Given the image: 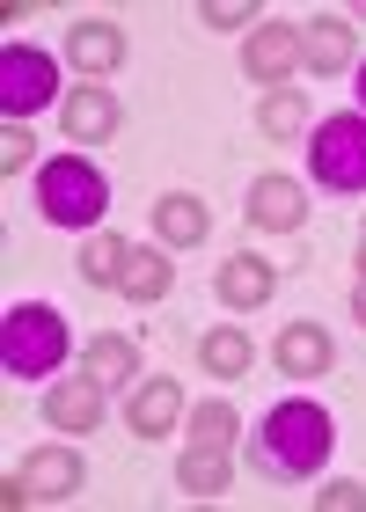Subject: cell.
Here are the masks:
<instances>
[{
	"instance_id": "3",
	"label": "cell",
	"mask_w": 366,
	"mask_h": 512,
	"mask_svg": "<svg viewBox=\"0 0 366 512\" xmlns=\"http://www.w3.org/2000/svg\"><path fill=\"white\" fill-rule=\"evenodd\" d=\"M103 205H110V183H103L96 161L59 154V161H44V169H37V213L52 227H96Z\"/></svg>"
},
{
	"instance_id": "13",
	"label": "cell",
	"mask_w": 366,
	"mask_h": 512,
	"mask_svg": "<svg viewBox=\"0 0 366 512\" xmlns=\"http://www.w3.org/2000/svg\"><path fill=\"white\" fill-rule=\"evenodd\" d=\"M213 293H220V308H235V315H249V308H264L271 293H279V271L264 264V256H227L220 264V278H213Z\"/></svg>"
},
{
	"instance_id": "26",
	"label": "cell",
	"mask_w": 366,
	"mask_h": 512,
	"mask_svg": "<svg viewBox=\"0 0 366 512\" xmlns=\"http://www.w3.org/2000/svg\"><path fill=\"white\" fill-rule=\"evenodd\" d=\"M315 505H323V512H366V483H323Z\"/></svg>"
},
{
	"instance_id": "15",
	"label": "cell",
	"mask_w": 366,
	"mask_h": 512,
	"mask_svg": "<svg viewBox=\"0 0 366 512\" xmlns=\"http://www.w3.org/2000/svg\"><path fill=\"white\" fill-rule=\"evenodd\" d=\"M271 359H279V374H293V381H315V374H330L337 344H330V330H315V322H286V330H279V344H271Z\"/></svg>"
},
{
	"instance_id": "8",
	"label": "cell",
	"mask_w": 366,
	"mask_h": 512,
	"mask_svg": "<svg viewBox=\"0 0 366 512\" xmlns=\"http://www.w3.org/2000/svg\"><path fill=\"white\" fill-rule=\"evenodd\" d=\"M15 476H22V491H30V505H66V498L88 483V469H81L74 447H37Z\"/></svg>"
},
{
	"instance_id": "16",
	"label": "cell",
	"mask_w": 366,
	"mask_h": 512,
	"mask_svg": "<svg viewBox=\"0 0 366 512\" xmlns=\"http://www.w3.org/2000/svg\"><path fill=\"white\" fill-rule=\"evenodd\" d=\"M154 235H162V249H198L205 235H213V213H205V198H191V191L154 198Z\"/></svg>"
},
{
	"instance_id": "4",
	"label": "cell",
	"mask_w": 366,
	"mask_h": 512,
	"mask_svg": "<svg viewBox=\"0 0 366 512\" xmlns=\"http://www.w3.org/2000/svg\"><path fill=\"white\" fill-rule=\"evenodd\" d=\"M308 176H315V191L366 198V118H359V110H337V118L315 125V139H308Z\"/></svg>"
},
{
	"instance_id": "28",
	"label": "cell",
	"mask_w": 366,
	"mask_h": 512,
	"mask_svg": "<svg viewBox=\"0 0 366 512\" xmlns=\"http://www.w3.org/2000/svg\"><path fill=\"white\" fill-rule=\"evenodd\" d=\"M359 118H366V74H359Z\"/></svg>"
},
{
	"instance_id": "24",
	"label": "cell",
	"mask_w": 366,
	"mask_h": 512,
	"mask_svg": "<svg viewBox=\"0 0 366 512\" xmlns=\"http://www.w3.org/2000/svg\"><path fill=\"white\" fill-rule=\"evenodd\" d=\"M30 161H37V139H30V125H22V118H8V125H0V176L30 169Z\"/></svg>"
},
{
	"instance_id": "18",
	"label": "cell",
	"mask_w": 366,
	"mask_h": 512,
	"mask_svg": "<svg viewBox=\"0 0 366 512\" xmlns=\"http://www.w3.org/2000/svg\"><path fill=\"white\" fill-rule=\"evenodd\" d=\"M169 286H176V264H169V256L162 249H132L125 256V300H132V308H154V300H169Z\"/></svg>"
},
{
	"instance_id": "19",
	"label": "cell",
	"mask_w": 366,
	"mask_h": 512,
	"mask_svg": "<svg viewBox=\"0 0 366 512\" xmlns=\"http://www.w3.org/2000/svg\"><path fill=\"white\" fill-rule=\"evenodd\" d=\"M81 374H96L103 388H132V374H140V344H132V337H118V330H103L96 344H88Z\"/></svg>"
},
{
	"instance_id": "12",
	"label": "cell",
	"mask_w": 366,
	"mask_h": 512,
	"mask_svg": "<svg viewBox=\"0 0 366 512\" xmlns=\"http://www.w3.org/2000/svg\"><path fill=\"white\" fill-rule=\"evenodd\" d=\"M66 59H74V74L103 81L125 66V30L118 22H66Z\"/></svg>"
},
{
	"instance_id": "25",
	"label": "cell",
	"mask_w": 366,
	"mask_h": 512,
	"mask_svg": "<svg viewBox=\"0 0 366 512\" xmlns=\"http://www.w3.org/2000/svg\"><path fill=\"white\" fill-rule=\"evenodd\" d=\"M198 22H213V30H249V22H257V8H249V0H205Z\"/></svg>"
},
{
	"instance_id": "5",
	"label": "cell",
	"mask_w": 366,
	"mask_h": 512,
	"mask_svg": "<svg viewBox=\"0 0 366 512\" xmlns=\"http://www.w3.org/2000/svg\"><path fill=\"white\" fill-rule=\"evenodd\" d=\"M52 96H59L52 52H37V44H8V52H0V110H8V118H30V110H44Z\"/></svg>"
},
{
	"instance_id": "29",
	"label": "cell",
	"mask_w": 366,
	"mask_h": 512,
	"mask_svg": "<svg viewBox=\"0 0 366 512\" xmlns=\"http://www.w3.org/2000/svg\"><path fill=\"white\" fill-rule=\"evenodd\" d=\"M359 278H366V242H359Z\"/></svg>"
},
{
	"instance_id": "10",
	"label": "cell",
	"mask_w": 366,
	"mask_h": 512,
	"mask_svg": "<svg viewBox=\"0 0 366 512\" xmlns=\"http://www.w3.org/2000/svg\"><path fill=\"white\" fill-rule=\"evenodd\" d=\"M352 66V22L345 15H308L301 22V74L308 81H330Z\"/></svg>"
},
{
	"instance_id": "23",
	"label": "cell",
	"mask_w": 366,
	"mask_h": 512,
	"mask_svg": "<svg viewBox=\"0 0 366 512\" xmlns=\"http://www.w3.org/2000/svg\"><path fill=\"white\" fill-rule=\"evenodd\" d=\"M183 432H191V447H235V439H242V417H235V403H198Z\"/></svg>"
},
{
	"instance_id": "20",
	"label": "cell",
	"mask_w": 366,
	"mask_h": 512,
	"mask_svg": "<svg viewBox=\"0 0 366 512\" xmlns=\"http://www.w3.org/2000/svg\"><path fill=\"white\" fill-rule=\"evenodd\" d=\"M249 359H257V344H249L242 330H227V322L198 337V366H205V374H220V381H242Z\"/></svg>"
},
{
	"instance_id": "11",
	"label": "cell",
	"mask_w": 366,
	"mask_h": 512,
	"mask_svg": "<svg viewBox=\"0 0 366 512\" xmlns=\"http://www.w3.org/2000/svg\"><path fill=\"white\" fill-rule=\"evenodd\" d=\"M44 425H52V432H96L103 425V381L96 374L52 381V388H44Z\"/></svg>"
},
{
	"instance_id": "7",
	"label": "cell",
	"mask_w": 366,
	"mask_h": 512,
	"mask_svg": "<svg viewBox=\"0 0 366 512\" xmlns=\"http://www.w3.org/2000/svg\"><path fill=\"white\" fill-rule=\"evenodd\" d=\"M242 213H249V227H264V235H293V227L308 220V183L257 176V183H249V198H242Z\"/></svg>"
},
{
	"instance_id": "6",
	"label": "cell",
	"mask_w": 366,
	"mask_h": 512,
	"mask_svg": "<svg viewBox=\"0 0 366 512\" xmlns=\"http://www.w3.org/2000/svg\"><path fill=\"white\" fill-rule=\"evenodd\" d=\"M242 74L264 88H293L301 81V22H257L242 52Z\"/></svg>"
},
{
	"instance_id": "2",
	"label": "cell",
	"mask_w": 366,
	"mask_h": 512,
	"mask_svg": "<svg viewBox=\"0 0 366 512\" xmlns=\"http://www.w3.org/2000/svg\"><path fill=\"white\" fill-rule=\"evenodd\" d=\"M59 359H66V315L44 308V300L8 308V322H0V366L15 381H44V374H59Z\"/></svg>"
},
{
	"instance_id": "9",
	"label": "cell",
	"mask_w": 366,
	"mask_h": 512,
	"mask_svg": "<svg viewBox=\"0 0 366 512\" xmlns=\"http://www.w3.org/2000/svg\"><path fill=\"white\" fill-rule=\"evenodd\" d=\"M118 96L110 88H96V81H81L74 96L59 103V125H66V139H81V147H103V139H118Z\"/></svg>"
},
{
	"instance_id": "17",
	"label": "cell",
	"mask_w": 366,
	"mask_h": 512,
	"mask_svg": "<svg viewBox=\"0 0 366 512\" xmlns=\"http://www.w3.org/2000/svg\"><path fill=\"white\" fill-rule=\"evenodd\" d=\"M235 469H227V447H183L176 454V491L183 498H220Z\"/></svg>"
},
{
	"instance_id": "22",
	"label": "cell",
	"mask_w": 366,
	"mask_h": 512,
	"mask_svg": "<svg viewBox=\"0 0 366 512\" xmlns=\"http://www.w3.org/2000/svg\"><path fill=\"white\" fill-rule=\"evenodd\" d=\"M125 256H132V242H118V235H88V249H81V278H88V286H125Z\"/></svg>"
},
{
	"instance_id": "27",
	"label": "cell",
	"mask_w": 366,
	"mask_h": 512,
	"mask_svg": "<svg viewBox=\"0 0 366 512\" xmlns=\"http://www.w3.org/2000/svg\"><path fill=\"white\" fill-rule=\"evenodd\" d=\"M352 315H359V322H366V278H359V293H352Z\"/></svg>"
},
{
	"instance_id": "1",
	"label": "cell",
	"mask_w": 366,
	"mask_h": 512,
	"mask_svg": "<svg viewBox=\"0 0 366 512\" xmlns=\"http://www.w3.org/2000/svg\"><path fill=\"white\" fill-rule=\"evenodd\" d=\"M330 447H337L330 410L308 403V395H286V403H271L264 425L249 432V469L264 483H308L330 461Z\"/></svg>"
},
{
	"instance_id": "21",
	"label": "cell",
	"mask_w": 366,
	"mask_h": 512,
	"mask_svg": "<svg viewBox=\"0 0 366 512\" xmlns=\"http://www.w3.org/2000/svg\"><path fill=\"white\" fill-rule=\"evenodd\" d=\"M257 132H264V139H301V132H308L301 88H271V96L257 103Z\"/></svg>"
},
{
	"instance_id": "14",
	"label": "cell",
	"mask_w": 366,
	"mask_h": 512,
	"mask_svg": "<svg viewBox=\"0 0 366 512\" xmlns=\"http://www.w3.org/2000/svg\"><path fill=\"white\" fill-rule=\"evenodd\" d=\"M176 417H183V388H176L169 374L140 381V388H132V403H125L132 439H162V432H176Z\"/></svg>"
}]
</instances>
